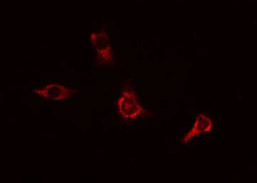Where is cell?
<instances>
[{
	"label": "cell",
	"mask_w": 257,
	"mask_h": 183,
	"mask_svg": "<svg viewBox=\"0 0 257 183\" xmlns=\"http://www.w3.org/2000/svg\"><path fill=\"white\" fill-rule=\"evenodd\" d=\"M79 86L69 82H47L39 83L30 92V97L37 101L56 103L69 102L77 98L81 93Z\"/></svg>",
	"instance_id": "cell-1"
}]
</instances>
